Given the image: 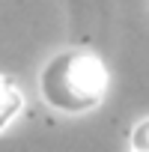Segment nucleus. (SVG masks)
Instances as JSON below:
<instances>
[{
  "label": "nucleus",
  "instance_id": "obj_1",
  "mask_svg": "<svg viewBox=\"0 0 149 152\" xmlns=\"http://www.w3.org/2000/svg\"><path fill=\"white\" fill-rule=\"evenodd\" d=\"M39 87L51 107L66 113H84L102 102L107 90V72L96 54L66 51L48 60V66L42 69Z\"/></svg>",
  "mask_w": 149,
  "mask_h": 152
},
{
  "label": "nucleus",
  "instance_id": "obj_2",
  "mask_svg": "<svg viewBox=\"0 0 149 152\" xmlns=\"http://www.w3.org/2000/svg\"><path fill=\"white\" fill-rule=\"evenodd\" d=\"M21 104H24L21 90H18L9 78L0 75V128H6V125L21 113Z\"/></svg>",
  "mask_w": 149,
  "mask_h": 152
},
{
  "label": "nucleus",
  "instance_id": "obj_3",
  "mask_svg": "<svg viewBox=\"0 0 149 152\" xmlns=\"http://www.w3.org/2000/svg\"><path fill=\"white\" fill-rule=\"evenodd\" d=\"M131 146H134V152H149V119L140 122V125L134 128V134H131Z\"/></svg>",
  "mask_w": 149,
  "mask_h": 152
}]
</instances>
